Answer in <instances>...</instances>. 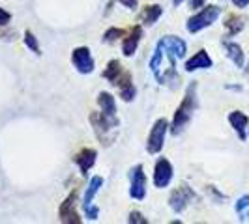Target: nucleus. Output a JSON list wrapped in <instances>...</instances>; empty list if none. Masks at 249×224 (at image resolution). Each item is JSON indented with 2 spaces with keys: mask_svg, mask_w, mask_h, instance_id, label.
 Returning a JSON list of instances; mask_svg holds the SVG:
<instances>
[{
  "mask_svg": "<svg viewBox=\"0 0 249 224\" xmlns=\"http://www.w3.org/2000/svg\"><path fill=\"white\" fill-rule=\"evenodd\" d=\"M178 60L176 54L169 49L163 41L158 43V49H156V54L150 62V67H152V73L156 75V79L160 82H167L171 77L175 79V62Z\"/></svg>",
  "mask_w": 249,
  "mask_h": 224,
  "instance_id": "f257e3e1",
  "label": "nucleus"
},
{
  "mask_svg": "<svg viewBox=\"0 0 249 224\" xmlns=\"http://www.w3.org/2000/svg\"><path fill=\"white\" fill-rule=\"evenodd\" d=\"M195 84L189 88V92L186 94V97L182 101V105L178 107V111L175 114V122H173V133H180L184 129V125L189 122V118L193 116V109H195Z\"/></svg>",
  "mask_w": 249,
  "mask_h": 224,
  "instance_id": "f03ea898",
  "label": "nucleus"
},
{
  "mask_svg": "<svg viewBox=\"0 0 249 224\" xmlns=\"http://www.w3.org/2000/svg\"><path fill=\"white\" fill-rule=\"evenodd\" d=\"M217 15H219V8H217V6H206L199 15H195V17L189 19L187 30H189V32H199L200 28L212 25L213 21L217 19Z\"/></svg>",
  "mask_w": 249,
  "mask_h": 224,
  "instance_id": "7ed1b4c3",
  "label": "nucleus"
},
{
  "mask_svg": "<svg viewBox=\"0 0 249 224\" xmlns=\"http://www.w3.org/2000/svg\"><path fill=\"white\" fill-rule=\"evenodd\" d=\"M165 133H167V120H158L156 125L152 127L148 137V144H146V149L150 153H158L163 149V144H165Z\"/></svg>",
  "mask_w": 249,
  "mask_h": 224,
  "instance_id": "20e7f679",
  "label": "nucleus"
},
{
  "mask_svg": "<svg viewBox=\"0 0 249 224\" xmlns=\"http://www.w3.org/2000/svg\"><path fill=\"white\" fill-rule=\"evenodd\" d=\"M71 60H73L77 71H81V73H90V71L94 69V60H92L90 50H88L87 47H79V49H75Z\"/></svg>",
  "mask_w": 249,
  "mask_h": 224,
  "instance_id": "39448f33",
  "label": "nucleus"
},
{
  "mask_svg": "<svg viewBox=\"0 0 249 224\" xmlns=\"http://www.w3.org/2000/svg\"><path fill=\"white\" fill-rule=\"evenodd\" d=\"M173 177V166L167 159H160L156 162V172H154V183L156 187H167Z\"/></svg>",
  "mask_w": 249,
  "mask_h": 224,
  "instance_id": "423d86ee",
  "label": "nucleus"
},
{
  "mask_svg": "<svg viewBox=\"0 0 249 224\" xmlns=\"http://www.w3.org/2000/svg\"><path fill=\"white\" fill-rule=\"evenodd\" d=\"M103 185V179H101L100 176H96V177H92V181H90V185H88V191L87 194H85V211L90 219H98V209L92 206V198H94V194L98 192V189Z\"/></svg>",
  "mask_w": 249,
  "mask_h": 224,
  "instance_id": "0eeeda50",
  "label": "nucleus"
},
{
  "mask_svg": "<svg viewBox=\"0 0 249 224\" xmlns=\"http://www.w3.org/2000/svg\"><path fill=\"white\" fill-rule=\"evenodd\" d=\"M191 198H193V191H191L189 187L182 185L173 192V196H171V206H173L175 211H184V208H186L187 202Z\"/></svg>",
  "mask_w": 249,
  "mask_h": 224,
  "instance_id": "6e6552de",
  "label": "nucleus"
},
{
  "mask_svg": "<svg viewBox=\"0 0 249 224\" xmlns=\"http://www.w3.org/2000/svg\"><path fill=\"white\" fill-rule=\"evenodd\" d=\"M146 177H144V172H142V166L139 164L135 166V170H133V181H131V196L135 200H142L144 198V192H146Z\"/></svg>",
  "mask_w": 249,
  "mask_h": 224,
  "instance_id": "1a4fd4ad",
  "label": "nucleus"
},
{
  "mask_svg": "<svg viewBox=\"0 0 249 224\" xmlns=\"http://www.w3.org/2000/svg\"><path fill=\"white\" fill-rule=\"evenodd\" d=\"M114 84L120 88V97L124 101H131L135 97V88H133L131 75L129 73H124L122 77H118V80H116Z\"/></svg>",
  "mask_w": 249,
  "mask_h": 224,
  "instance_id": "9d476101",
  "label": "nucleus"
},
{
  "mask_svg": "<svg viewBox=\"0 0 249 224\" xmlns=\"http://www.w3.org/2000/svg\"><path fill=\"white\" fill-rule=\"evenodd\" d=\"M73 202H75V192L70 194L68 200L60 206V221L62 223H81V219L77 217V213L73 209Z\"/></svg>",
  "mask_w": 249,
  "mask_h": 224,
  "instance_id": "9b49d317",
  "label": "nucleus"
},
{
  "mask_svg": "<svg viewBox=\"0 0 249 224\" xmlns=\"http://www.w3.org/2000/svg\"><path fill=\"white\" fill-rule=\"evenodd\" d=\"M75 162L79 164L81 172H83V174H87L88 170L92 168V164L96 162V151H94V149L85 148L79 155H77V157H75Z\"/></svg>",
  "mask_w": 249,
  "mask_h": 224,
  "instance_id": "f8f14e48",
  "label": "nucleus"
},
{
  "mask_svg": "<svg viewBox=\"0 0 249 224\" xmlns=\"http://www.w3.org/2000/svg\"><path fill=\"white\" fill-rule=\"evenodd\" d=\"M141 36H142V30H141V26H135L131 32H129V36L124 39V45H122V50H124L125 56H131L133 52H135V49H137V43L139 39H141Z\"/></svg>",
  "mask_w": 249,
  "mask_h": 224,
  "instance_id": "ddd939ff",
  "label": "nucleus"
},
{
  "mask_svg": "<svg viewBox=\"0 0 249 224\" xmlns=\"http://www.w3.org/2000/svg\"><path fill=\"white\" fill-rule=\"evenodd\" d=\"M210 65H212V60L206 54V50H199L191 60H187L186 69L187 71H193V69H202V67H210Z\"/></svg>",
  "mask_w": 249,
  "mask_h": 224,
  "instance_id": "4468645a",
  "label": "nucleus"
},
{
  "mask_svg": "<svg viewBox=\"0 0 249 224\" xmlns=\"http://www.w3.org/2000/svg\"><path fill=\"white\" fill-rule=\"evenodd\" d=\"M98 103H100L101 111L105 116H111L114 118V112H116V105H114V97L107 92H101L100 97H98Z\"/></svg>",
  "mask_w": 249,
  "mask_h": 224,
  "instance_id": "2eb2a0df",
  "label": "nucleus"
},
{
  "mask_svg": "<svg viewBox=\"0 0 249 224\" xmlns=\"http://www.w3.org/2000/svg\"><path fill=\"white\" fill-rule=\"evenodd\" d=\"M161 41L167 45V47H169V49L173 50V52H175L176 58H182V56L186 54V43H184L180 37L169 36V37H163Z\"/></svg>",
  "mask_w": 249,
  "mask_h": 224,
  "instance_id": "dca6fc26",
  "label": "nucleus"
},
{
  "mask_svg": "<svg viewBox=\"0 0 249 224\" xmlns=\"http://www.w3.org/2000/svg\"><path fill=\"white\" fill-rule=\"evenodd\" d=\"M229 120H231L232 127L238 131L240 138L246 137V133H244V129H246V125H248V118H246V114H242V112H232V114L229 116Z\"/></svg>",
  "mask_w": 249,
  "mask_h": 224,
  "instance_id": "f3484780",
  "label": "nucleus"
},
{
  "mask_svg": "<svg viewBox=\"0 0 249 224\" xmlns=\"http://www.w3.org/2000/svg\"><path fill=\"white\" fill-rule=\"evenodd\" d=\"M120 73H122V65H120V62H118V60H112V62H109L107 69L103 71V77H105L107 80H111L112 84H114V82L118 80Z\"/></svg>",
  "mask_w": 249,
  "mask_h": 224,
  "instance_id": "a211bd4d",
  "label": "nucleus"
},
{
  "mask_svg": "<svg viewBox=\"0 0 249 224\" xmlns=\"http://www.w3.org/2000/svg\"><path fill=\"white\" fill-rule=\"evenodd\" d=\"M161 13H163V10L160 6H146L144 12H142V21H144L146 25H154V23L160 19Z\"/></svg>",
  "mask_w": 249,
  "mask_h": 224,
  "instance_id": "6ab92c4d",
  "label": "nucleus"
},
{
  "mask_svg": "<svg viewBox=\"0 0 249 224\" xmlns=\"http://www.w3.org/2000/svg\"><path fill=\"white\" fill-rule=\"evenodd\" d=\"M227 50H229V56L234 60L238 67H242L244 65V54H242V49L238 47L236 43H227Z\"/></svg>",
  "mask_w": 249,
  "mask_h": 224,
  "instance_id": "aec40b11",
  "label": "nucleus"
},
{
  "mask_svg": "<svg viewBox=\"0 0 249 224\" xmlns=\"http://www.w3.org/2000/svg\"><path fill=\"white\" fill-rule=\"evenodd\" d=\"M227 28H229V32L231 34H238L242 28H244V19L242 17H238V15H231L229 19H227Z\"/></svg>",
  "mask_w": 249,
  "mask_h": 224,
  "instance_id": "412c9836",
  "label": "nucleus"
},
{
  "mask_svg": "<svg viewBox=\"0 0 249 224\" xmlns=\"http://www.w3.org/2000/svg\"><path fill=\"white\" fill-rule=\"evenodd\" d=\"M25 43H26V47H30L34 52H37V54H39V47H37V41H36V37H34V34H32V32H26V34H25Z\"/></svg>",
  "mask_w": 249,
  "mask_h": 224,
  "instance_id": "4be33fe9",
  "label": "nucleus"
},
{
  "mask_svg": "<svg viewBox=\"0 0 249 224\" xmlns=\"http://www.w3.org/2000/svg\"><path fill=\"white\" fill-rule=\"evenodd\" d=\"M124 36V30H120V28H111V30H107V34H105V41H116L118 37Z\"/></svg>",
  "mask_w": 249,
  "mask_h": 224,
  "instance_id": "5701e85b",
  "label": "nucleus"
},
{
  "mask_svg": "<svg viewBox=\"0 0 249 224\" xmlns=\"http://www.w3.org/2000/svg\"><path fill=\"white\" fill-rule=\"evenodd\" d=\"M129 223L146 224V219H142V215H141V213H131V215H129Z\"/></svg>",
  "mask_w": 249,
  "mask_h": 224,
  "instance_id": "b1692460",
  "label": "nucleus"
},
{
  "mask_svg": "<svg viewBox=\"0 0 249 224\" xmlns=\"http://www.w3.org/2000/svg\"><path fill=\"white\" fill-rule=\"evenodd\" d=\"M10 19H12V17H10V13L4 12V10L0 8V26H6L8 23H10Z\"/></svg>",
  "mask_w": 249,
  "mask_h": 224,
  "instance_id": "393cba45",
  "label": "nucleus"
},
{
  "mask_svg": "<svg viewBox=\"0 0 249 224\" xmlns=\"http://www.w3.org/2000/svg\"><path fill=\"white\" fill-rule=\"evenodd\" d=\"M248 206H249V196H246V198H242L236 204V209L238 211H242V209H244V208H248Z\"/></svg>",
  "mask_w": 249,
  "mask_h": 224,
  "instance_id": "a878e982",
  "label": "nucleus"
},
{
  "mask_svg": "<svg viewBox=\"0 0 249 224\" xmlns=\"http://www.w3.org/2000/svg\"><path fill=\"white\" fill-rule=\"evenodd\" d=\"M118 2H120V4H124L125 8H131V10H133V8H137V0H118Z\"/></svg>",
  "mask_w": 249,
  "mask_h": 224,
  "instance_id": "bb28decb",
  "label": "nucleus"
},
{
  "mask_svg": "<svg viewBox=\"0 0 249 224\" xmlns=\"http://www.w3.org/2000/svg\"><path fill=\"white\" fill-rule=\"evenodd\" d=\"M236 6H240V8H244V6H248L249 4V0H232Z\"/></svg>",
  "mask_w": 249,
  "mask_h": 224,
  "instance_id": "cd10ccee",
  "label": "nucleus"
},
{
  "mask_svg": "<svg viewBox=\"0 0 249 224\" xmlns=\"http://www.w3.org/2000/svg\"><path fill=\"white\" fill-rule=\"evenodd\" d=\"M202 2H204V0H191V6H193V8H199V6H202Z\"/></svg>",
  "mask_w": 249,
  "mask_h": 224,
  "instance_id": "c85d7f7f",
  "label": "nucleus"
},
{
  "mask_svg": "<svg viewBox=\"0 0 249 224\" xmlns=\"http://www.w3.org/2000/svg\"><path fill=\"white\" fill-rule=\"evenodd\" d=\"M180 2H182V0H175V4H180Z\"/></svg>",
  "mask_w": 249,
  "mask_h": 224,
  "instance_id": "c756f323",
  "label": "nucleus"
}]
</instances>
